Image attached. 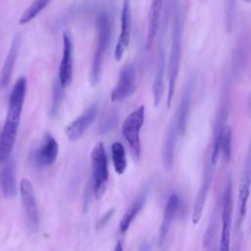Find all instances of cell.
I'll use <instances>...</instances> for the list:
<instances>
[{"instance_id":"cell-1","label":"cell","mask_w":251,"mask_h":251,"mask_svg":"<svg viewBox=\"0 0 251 251\" xmlns=\"http://www.w3.org/2000/svg\"><path fill=\"white\" fill-rule=\"evenodd\" d=\"M25 91L26 79L25 76H21L17 79L10 93L6 120L0 132V151L2 161H5L11 155L14 148L24 107Z\"/></svg>"},{"instance_id":"cell-2","label":"cell","mask_w":251,"mask_h":251,"mask_svg":"<svg viewBox=\"0 0 251 251\" xmlns=\"http://www.w3.org/2000/svg\"><path fill=\"white\" fill-rule=\"evenodd\" d=\"M182 30L183 21L181 11L178 5H176L173 17V27H172V43L169 58L168 67V94H167V106L170 107L177 80L179 72L180 57H181V42H182Z\"/></svg>"},{"instance_id":"cell-3","label":"cell","mask_w":251,"mask_h":251,"mask_svg":"<svg viewBox=\"0 0 251 251\" xmlns=\"http://www.w3.org/2000/svg\"><path fill=\"white\" fill-rule=\"evenodd\" d=\"M95 46L90 70V82L93 86L97 85L99 82L104 58L110 44L112 22L108 13L101 12L97 16L95 21Z\"/></svg>"},{"instance_id":"cell-4","label":"cell","mask_w":251,"mask_h":251,"mask_svg":"<svg viewBox=\"0 0 251 251\" xmlns=\"http://www.w3.org/2000/svg\"><path fill=\"white\" fill-rule=\"evenodd\" d=\"M92 166V191L96 199H100L107 187L109 172L107 155L103 143L95 144L91 152Z\"/></svg>"},{"instance_id":"cell-5","label":"cell","mask_w":251,"mask_h":251,"mask_svg":"<svg viewBox=\"0 0 251 251\" xmlns=\"http://www.w3.org/2000/svg\"><path fill=\"white\" fill-rule=\"evenodd\" d=\"M144 115L145 107L141 105L125 119L122 126L123 135L128 143L135 160H138L141 156L140 129L144 123Z\"/></svg>"},{"instance_id":"cell-6","label":"cell","mask_w":251,"mask_h":251,"mask_svg":"<svg viewBox=\"0 0 251 251\" xmlns=\"http://www.w3.org/2000/svg\"><path fill=\"white\" fill-rule=\"evenodd\" d=\"M232 211H233V200H232V177L228 175L222 204V229L220 238V250L227 251L230 245L231 235V224H232Z\"/></svg>"},{"instance_id":"cell-7","label":"cell","mask_w":251,"mask_h":251,"mask_svg":"<svg viewBox=\"0 0 251 251\" xmlns=\"http://www.w3.org/2000/svg\"><path fill=\"white\" fill-rule=\"evenodd\" d=\"M216 164H217V162L214 161L211 153L209 152V155L206 159V164L204 167L202 180H201L198 192H197L196 197L193 202L192 216H191L193 225H197L201 220L203 210H204V207H205V204L207 201V197H208V194H209V191L211 188V184L213 181Z\"/></svg>"},{"instance_id":"cell-8","label":"cell","mask_w":251,"mask_h":251,"mask_svg":"<svg viewBox=\"0 0 251 251\" xmlns=\"http://www.w3.org/2000/svg\"><path fill=\"white\" fill-rule=\"evenodd\" d=\"M251 190V142L249 144L246 157L243 164V170L241 173L238 199H237V220H236V230L239 232L246 215L247 202Z\"/></svg>"},{"instance_id":"cell-9","label":"cell","mask_w":251,"mask_h":251,"mask_svg":"<svg viewBox=\"0 0 251 251\" xmlns=\"http://www.w3.org/2000/svg\"><path fill=\"white\" fill-rule=\"evenodd\" d=\"M136 90V71L133 63H126L119 74L118 81L111 91L113 102L124 100L131 96Z\"/></svg>"},{"instance_id":"cell-10","label":"cell","mask_w":251,"mask_h":251,"mask_svg":"<svg viewBox=\"0 0 251 251\" xmlns=\"http://www.w3.org/2000/svg\"><path fill=\"white\" fill-rule=\"evenodd\" d=\"M59 146L56 139L49 133H46L41 142L31 151L30 162L35 168H45L52 165L58 156Z\"/></svg>"},{"instance_id":"cell-11","label":"cell","mask_w":251,"mask_h":251,"mask_svg":"<svg viewBox=\"0 0 251 251\" xmlns=\"http://www.w3.org/2000/svg\"><path fill=\"white\" fill-rule=\"evenodd\" d=\"M20 193L26 225L30 230L36 231L38 227V211L33 187L29 179L22 178L20 182Z\"/></svg>"},{"instance_id":"cell-12","label":"cell","mask_w":251,"mask_h":251,"mask_svg":"<svg viewBox=\"0 0 251 251\" xmlns=\"http://www.w3.org/2000/svg\"><path fill=\"white\" fill-rule=\"evenodd\" d=\"M98 113V104L94 103L86 108L75 120H74L65 129L66 136L70 141H76L79 139L86 129L96 119Z\"/></svg>"},{"instance_id":"cell-13","label":"cell","mask_w":251,"mask_h":251,"mask_svg":"<svg viewBox=\"0 0 251 251\" xmlns=\"http://www.w3.org/2000/svg\"><path fill=\"white\" fill-rule=\"evenodd\" d=\"M131 28V12L129 0H125L121 13V31L115 48V59L120 61L126 53L130 40Z\"/></svg>"},{"instance_id":"cell-14","label":"cell","mask_w":251,"mask_h":251,"mask_svg":"<svg viewBox=\"0 0 251 251\" xmlns=\"http://www.w3.org/2000/svg\"><path fill=\"white\" fill-rule=\"evenodd\" d=\"M73 40L68 31L63 32V56L59 68L58 78L61 84L66 88L70 85L73 78Z\"/></svg>"},{"instance_id":"cell-15","label":"cell","mask_w":251,"mask_h":251,"mask_svg":"<svg viewBox=\"0 0 251 251\" xmlns=\"http://www.w3.org/2000/svg\"><path fill=\"white\" fill-rule=\"evenodd\" d=\"M0 186L3 195L6 198H13L17 194V180H16V165L12 157L5 160L0 173Z\"/></svg>"},{"instance_id":"cell-16","label":"cell","mask_w":251,"mask_h":251,"mask_svg":"<svg viewBox=\"0 0 251 251\" xmlns=\"http://www.w3.org/2000/svg\"><path fill=\"white\" fill-rule=\"evenodd\" d=\"M193 87H194V81L193 79H189L183 94L181 96L178 109L176 115V126L179 134H183L186 129V125H187V120L189 116V110L191 107V101H192V92H193Z\"/></svg>"},{"instance_id":"cell-17","label":"cell","mask_w":251,"mask_h":251,"mask_svg":"<svg viewBox=\"0 0 251 251\" xmlns=\"http://www.w3.org/2000/svg\"><path fill=\"white\" fill-rule=\"evenodd\" d=\"M177 133H178V130L176 126V121L175 118L174 120H172L170 126H168L167 133H166L163 147H162V161H163L164 168L167 171H170L174 166Z\"/></svg>"},{"instance_id":"cell-18","label":"cell","mask_w":251,"mask_h":251,"mask_svg":"<svg viewBox=\"0 0 251 251\" xmlns=\"http://www.w3.org/2000/svg\"><path fill=\"white\" fill-rule=\"evenodd\" d=\"M20 47H21V35L16 34L13 37V40L11 42V46H10L8 54H7V57L4 61L2 69H1L0 86L2 88L7 87L10 80H11V76H12L13 70H14V67H15V64H16V60H17L18 55H19Z\"/></svg>"},{"instance_id":"cell-19","label":"cell","mask_w":251,"mask_h":251,"mask_svg":"<svg viewBox=\"0 0 251 251\" xmlns=\"http://www.w3.org/2000/svg\"><path fill=\"white\" fill-rule=\"evenodd\" d=\"M251 52V36L248 29L242 30L234 48L232 56L233 67L236 72H241L248 62Z\"/></svg>"},{"instance_id":"cell-20","label":"cell","mask_w":251,"mask_h":251,"mask_svg":"<svg viewBox=\"0 0 251 251\" xmlns=\"http://www.w3.org/2000/svg\"><path fill=\"white\" fill-rule=\"evenodd\" d=\"M164 76H165V46L163 43V37H161L159 52L157 57L155 78L153 83V97H154L155 106H158L160 104L163 97Z\"/></svg>"},{"instance_id":"cell-21","label":"cell","mask_w":251,"mask_h":251,"mask_svg":"<svg viewBox=\"0 0 251 251\" xmlns=\"http://www.w3.org/2000/svg\"><path fill=\"white\" fill-rule=\"evenodd\" d=\"M179 206V198L176 193H173L169 196L165 209H164V215L163 220L160 226V232H159V243L160 245L164 244L167 235L170 231L172 223L174 221V218L176 214V211Z\"/></svg>"},{"instance_id":"cell-22","label":"cell","mask_w":251,"mask_h":251,"mask_svg":"<svg viewBox=\"0 0 251 251\" xmlns=\"http://www.w3.org/2000/svg\"><path fill=\"white\" fill-rule=\"evenodd\" d=\"M164 0H152L148 13V25H147V35L145 47L149 49L156 37V34L160 25V19L163 10Z\"/></svg>"},{"instance_id":"cell-23","label":"cell","mask_w":251,"mask_h":251,"mask_svg":"<svg viewBox=\"0 0 251 251\" xmlns=\"http://www.w3.org/2000/svg\"><path fill=\"white\" fill-rule=\"evenodd\" d=\"M146 197H147V192H145V191L142 192L132 202L130 207L126 210V214L124 215V217L122 218V220L120 222V231H121V233L126 232V230L129 228L130 225L132 224V222L134 221L136 216L139 214V212L143 208V206L145 204V201H146Z\"/></svg>"},{"instance_id":"cell-24","label":"cell","mask_w":251,"mask_h":251,"mask_svg":"<svg viewBox=\"0 0 251 251\" xmlns=\"http://www.w3.org/2000/svg\"><path fill=\"white\" fill-rule=\"evenodd\" d=\"M231 145H232V131L229 126L225 125L219 139L220 156H222L225 163H228L231 157Z\"/></svg>"},{"instance_id":"cell-25","label":"cell","mask_w":251,"mask_h":251,"mask_svg":"<svg viewBox=\"0 0 251 251\" xmlns=\"http://www.w3.org/2000/svg\"><path fill=\"white\" fill-rule=\"evenodd\" d=\"M111 153L115 171L117 174L123 175L126 169V155L123 144L119 141L114 142L111 146Z\"/></svg>"},{"instance_id":"cell-26","label":"cell","mask_w":251,"mask_h":251,"mask_svg":"<svg viewBox=\"0 0 251 251\" xmlns=\"http://www.w3.org/2000/svg\"><path fill=\"white\" fill-rule=\"evenodd\" d=\"M50 0H33L31 4L22 14L19 20V24L25 25L32 21L42 10L46 8Z\"/></svg>"},{"instance_id":"cell-27","label":"cell","mask_w":251,"mask_h":251,"mask_svg":"<svg viewBox=\"0 0 251 251\" xmlns=\"http://www.w3.org/2000/svg\"><path fill=\"white\" fill-rule=\"evenodd\" d=\"M64 89L65 87L61 84L59 78H55L52 87V100L50 106V114L52 117H55L59 112L64 97Z\"/></svg>"},{"instance_id":"cell-28","label":"cell","mask_w":251,"mask_h":251,"mask_svg":"<svg viewBox=\"0 0 251 251\" xmlns=\"http://www.w3.org/2000/svg\"><path fill=\"white\" fill-rule=\"evenodd\" d=\"M236 0H225V26L227 32L233 28Z\"/></svg>"},{"instance_id":"cell-29","label":"cell","mask_w":251,"mask_h":251,"mask_svg":"<svg viewBox=\"0 0 251 251\" xmlns=\"http://www.w3.org/2000/svg\"><path fill=\"white\" fill-rule=\"evenodd\" d=\"M118 123V114L116 111H112L110 113H108L106 115L105 118H103V120L100 123L99 126V131L102 134L108 133L109 131H111L117 125Z\"/></svg>"},{"instance_id":"cell-30","label":"cell","mask_w":251,"mask_h":251,"mask_svg":"<svg viewBox=\"0 0 251 251\" xmlns=\"http://www.w3.org/2000/svg\"><path fill=\"white\" fill-rule=\"evenodd\" d=\"M114 213H115V209H110L109 211H107V212L98 220V222H97V224H96V229H101V228H103V227L107 225V223L110 221V219L112 218V216L114 215Z\"/></svg>"},{"instance_id":"cell-31","label":"cell","mask_w":251,"mask_h":251,"mask_svg":"<svg viewBox=\"0 0 251 251\" xmlns=\"http://www.w3.org/2000/svg\"><path fill=\"white\" fill-rule=\"evenodd\" d=\"M115 250H116V251H122V250H123V247H122V243H121L120 241L118 242L117 246L115 247Z\"/></svg>"},{"instance_id":"cell-32","label":"cell","mask_w":251,"mask_h":251,"mask_svg":"<svg viewBox=\"0 0 251 251\" xmlns=\"http://www.w3.org/2000/svg\"><path fill=\"white\" fill-rule=\"evenodd\" d=\"M248 105H249V108L251 110V92H250V94L248 96Z\"/></svg>"},{"instance_id":"cell-33","label":"cell","mask_w":251,"mask_h":251,"mask_svg":"<svg viewBox=\"0 0 251 251\" xmlns=\"http://www.w3.org/2000/svg\"><path fill=\"white\" fill-rule=\"evenodd\" d=\"M2 161V158H1V151H0V162Z\"/></svg>"},{"instance_id":"cell-34","label":"cell","mask_w":251,"mask_h":251,"mask_svg":"<svg viewBox=\"0 0 251 251\" xmlns=\"http://www.w3.org/2000/svg\"><path fill=\"white\" fill-rule=\"evenodd\" d=\"M243 1H245V2H250L251 0H243Z\"/></svg>"}]
</instances>
